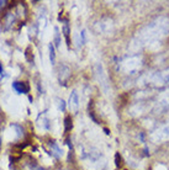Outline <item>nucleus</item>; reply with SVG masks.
<instances>
[{
  "label": "nucleus",
  "mask_w": 169,
  "mask_h": 170,
  "mask_svg": "<svg viewBox=\"0 0 169 170\" xmlns=\"http://www.w3.org/2000/svg\"><path fill=\"white\" fill-rule=\"evenodd\" d=\"M169 32V19L161 16L142 27L133 38V46L136 48L146 47L153 42L162 40Z\"/></svg>",
  "instance_id": "nucleus-1"
},
{
  "label": "nucleus",
  "mask_w": 169,
  "mask_h": 170,
  "mask_svg": "<svg viewBox=\"0 0 169 170\" xmlns=\"http://www.w3.org/2000/svg\"><path fill=\"white\" fill-rule=\"evenodd\" d=\"M142 67V58L140 56H132L127 59H125L121 64V69L125 73L133 74Z\"/></svg>",
  "instance_id": "nucleus-2"
},
{
  "label": "nucleus",
  "mask_w": 169,
  "mask_h": 170,
  "mask_svg": "<svg viewBox=\"0 0 169 170\" xmlns=\"http://www.w3.org/2000/svg\"><path fill=\"white\" fill-rule=\"evenodd\" d=\"M150 138L154 143H163V142L169 141V122L159 126L157 130H154L151 133Z\"/></svg>",
  "instance_id": "nucleus-3"
},
{
  "label": "nucleus",
  "mask_w": 169,
  "mask_h": 170,
  "mask_svg": "<svg viewBox=\"0 0 169 170\" xmlns=\"http://www.w3.org/2000/svg\"><path fill=\"white\" fill-rule=\"evenodd\" d=\"M151 83L154 85V86H163V85H167L169 83V69L158 72V73H156L154 75H152Z\"/></svg>",
  "instance_id": "nucleus-4"
},
{
  "label": "nucleus",
  "mask_w": 169,
  "mask_h": 170,
  "mask_svg": "<svg viewBox=\"0 0 169 170\" xmlns=\"http://www.w3.org/2000/svg\"><path fill=\"white\" fill-rule=\"evenodd\" d=\"M94 27H95L96 32H99V33H110L114 28V23L110 19H104V20L96 22L94 25Z\"/></svg>",
  "instance_id": "nucleus-5"
},
{
  "label": "nucleus",
  "mask_w": 169,
  "mask_h": 170,
  "mask_svg": "<svg viewBox=\"0 0 169 170\" xmlns=\"http://www.w3.org/2000/svg\"><path fill=\"white\" fill-rule=\"evenodd\" d=\"M68 107L73 111H77L79 107V95L76 90H73L69 95V100H68Z\"/></svg>",
  "instance_id": "nucleus-6"
},
{
  "label": "nucleus",
  "mask_w": 169,
  "mask_h": 170,
  "mask_svg": "<svg viewBox=\"0 0 169 170\" xmlns=\"http://www.w3.org/2000/svg\"><path fill=\"white\" fill-rule=\"evenodd\" d=\"M12 89L17 94H28L30 91V85L26 82H14L12 83Z\"/></svg>",
  "instance_id": "nucleus-7"
},
{
  "label": "nucleus",
  "mask_w": 169,
  "mask_h": 170,
  "mask_svg": "<svg viewBox=\"0 0 169 170\" xmlns=\"http://www.w3.org/2000/svg\"><path fill=\"white\" fill-rule=\"evenodd\" d=\"M71 77V69L67 67V66H62L59 67V74H58V79H59V83L63 85H66V83L68 82Z\"/></svg>",
  "instance_id": "nucleus-8"
},
{
  "label": "nucleus",
  "mask_w": 169,
  "mask_h": 170,
  "mask_svg": "<svg viewBox=\"0 0 169 170\" xmlns=\"http://www.w3.org/2000/svg\"><path fill=\"white\" fill-rule=\"evenodd\" d=\"M14 22H15V15L12 12L4 14V16H2V25H4V30L5 31L10 30L11 26L14 25Z\"/></svg>",
  "instance_id": "nucleus-9"
},
{
  "label": "nucleus",
  "mask_w": 169,
  "mask_h": 170,
  "mask_svg": "<svg viewBox=\"0 0 169 170\" xmlns=\"http://www.w3.org/2000/svg\"><path fill=\"white\" fill-rule=\"evenodd\" d=\"M37 126L41 130H50V120L46 117V113H42L37 118Z\"/></svg>",
  "instance_id": "nucleus-10"
},
{
  "label": "nucleus",
  "mask_w": 169,
  "mask_h": 170,
  "mask_svg": "<svg viewBox=\"0 0 169 170\" xmlns=\"http://www.w3.org/2000/svg\"><path fill=\"white\" fill-rule=\"evenodd\" d=\"M50 149H51V153L56 157V158H61L62 157V149L58 147V144L53 141L50 142Z\"/></svg>",
  "instance_id": "nucleus-11"
},
{
  "label": "nucleus",
  "mask_w": 169,
  "mask_h": 170,
  "mask_svg": "<svg viewBox=\"0 0 169 170\" xmlns=\"http://www.w3.org/2000/svg\"><path fill=\"white\" fill-rule=\"evenodd\" d=\"M62 31H63V35H64L66 42H67V45L69 46V45H71V38H69L71 28H69V22H68V20H64V21H63V28H62Z\"/></svg>",
  "instance_id": "nucleus-12"
},
{
  "label": "nucleus",
  "mask_w": 169,
  "mask_h": 170,
  "mask_svg": "<svg viewBox=\"0 0 169 170\" xmlns=\"http://www.w3.org/2000/svg\"><path fill=\"white\" fill-rule=\"evenodd\" d=\"M48 48H50V61H51V64L53 66V64H54V62H56V52H54L56 47H54L53 42H51V43H50Z\"/></svg>",
  "instance_id": "nucleus-13"
},
{
  "label": "nucleus",
  "mask_w": 169,
  "mask_h": 170,
  "mask_svg": "<svg viewBox=\"0 0 169 170\" xmlns=\"http://www.w3.org/2000/svg\"><path fill=\"white\" fill-rule=\"evenodd\" d=\"M72 127H73L72 117H71V116H67V117L64 118V131H66V132H68V131H71V130H72Z\"/></svg>",
  "instance_id": "nucleus-14"
},
{
  "label": "nucleus",
  "mask_w": 169,
  "mask_h": 170,
  "mask_svg": "<svg viewBox=\"0 0 169 170\" xmlns=\"http://www.w3.org/2000/svg\"><path fill=\"white\" fill-rule=\"evenodd\" d=\"M54 42H53V45H54V47H59V45H61V37H59V30H58V27H54Z\"/></svg>",
  "instance_id": "nucleus-15"
},
{
  "label": "nucleus",
  "mask_w": 169,
  "mask_h": 170,
  "mask_svg": "<svg viewBox=\"0 0 169 170\" xmlns=\"http://www.w3.org/2000/svg\"><path fill=\"white\" fill-rule=\"evenodd\" d=\"M57 105H58V108H59L62 112L66 111V102H64L63 99H57Z\"/></svg>",
  "instance_id": "nucleus-16"
},
{
  "label": "nucleus",
  "mask_w": 169,
  "mask_h": 170,
  "mask_svg": "<svg viewBox=\"0 0 169 170\" xmlns=\"http://www.w3.org/2000/svg\"><path fill=\"white\" fill-rule=\"evenodd\" d=\"M115 159H116V167H120L122 164V159H121V157H120L119 153L115 154Z\"/></svg>",
  "instance_id": "nucleus-17"
},
{
  "label": "nucleus",
  "mask_w": 169,
  "mask_h": 170,
  "mask_svg": "<svg viewBox=\"0 0 169 170\" xmlns=\"http://www.w3.org/2000/svg\"><path fill=\"white\" fill-rule=\"evenodd\" d=\"M2 75H4V68H2V64L0 62V79L2 78Z\"/></svg>",
  "instance_id": "nucleus-18"
},
{
  "label": "nucleus",
  "mask_w": 169,
  "mask_h": 170,
  "mask_svg": "<svg viewBox=\"0 0 169 170\" xmlns=\"http://www.w3.org/2000/svg\"><path fill=\"white\" fill-rule=\"evenodd\" d=\"M7 4V1H0V7H4Z\"/></svg>",
  "instance_id": "nucleus-19"
}]
</instances>
